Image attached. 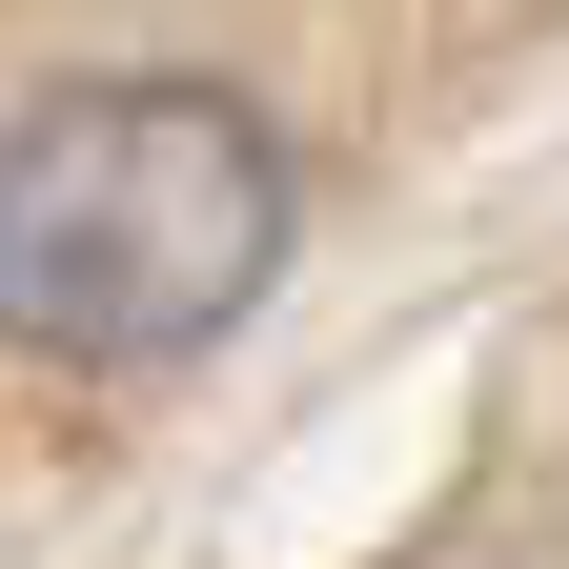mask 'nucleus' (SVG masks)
Masks as SVG:
<instances>
[{
	"label": "nucleus",
	"instance_id": "obj_1",
	"mask_svg": "<svg viewBox=\"0 0 569 569\" xmlns=\"http://www.w3.org/2000/svg\"><path fill=\"white\" fill-rule=\"evenodd\" d=\"M306 264V163L203 61H82L0 122V346L82 387H163Z\"/></svg>",
	"mask_w": 569,
	"mask_h": 569
}]
</instances>
